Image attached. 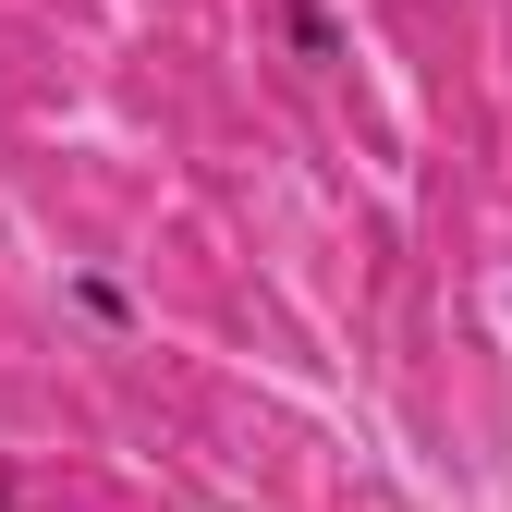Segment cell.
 I'll use <instances>...</instances> for the list:
<instances>
[{
    "label": "cell",
    "mask_w": 512,
    "mask_h": 512,
    "mask_svg": "<svg viewBox=\"0 0 512 512\" xmlns=\"http://www.w3.org/2000/svg\"><path fill=\"white\" fill-rule=\"evenodd\" d=\"M281 37H293V61H342V25L317 0H281Z\"/></svg>",
    "instance_id": "6da1fadb"
}]
</instances>
